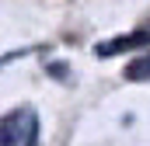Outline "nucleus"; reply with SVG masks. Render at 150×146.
Listing matches in <instances>:
<instances>
[{
  "instance_id": "nucleus-1",
  "label": "nucleus",
  "mask_w": 150,
  "mask_h": 146,
  "mask_svg": "<svg viewBox=\"0 0 150 146\" xmlns=\"http://www.w3.org/2000/svg\"><path fill=\"white\" fill-rule=\"evenodd\" d=\"M38 139V115L35 108H14L0 122V146H35Z\"/></svg>"
},
{
  "instance_id": "nucleus-2",
  "label": "nucleus",
  "mask_w": 150,
  "mask_h": 146,
  "mask_svg": "<svg viewBox=\"0 0 150 146\" xmlns=\"http://www.w3.org/2000/svg\"><path fill=\"white\" fill-rule=\"evenodd\" d=\"M136 45H147V32H133V35H119V38H108V42H98V56L108 59L115 52H126V49H136Z\"/></svg>"
},
{
  "instance_id": "nucleus-3",
  "label": "nucleus",
  "mask_w": 150,
  "mask_h": 146,
  "mask_svg": "<svg viewBox=\"0 0 150 146\" xmlns=\"http://www.w3.org/2000/svg\"><path fill=\"white\" fill-rule=\"evenodd\" d=\"M126 80H133V84L150 80V52H147V56H140V59H133V63L126 66Z\"/></svg>"
},
{
  "instance_id": "nucleus-4",
  "label": "nucleus",
  "mask_w": 150,
  "mask_h": 146,
  "mask_svg": "<svg viewBox=\"0 0 150 146\" xmlns=\"http://www.w3.org/2000/svg\"><path fill=\"white\" fill-rule=\"evenodd\" d=\"M49 73H52V77H63V73H67V66H63V63H52V66H49Z\"/></svg>"
}]
</instances>
